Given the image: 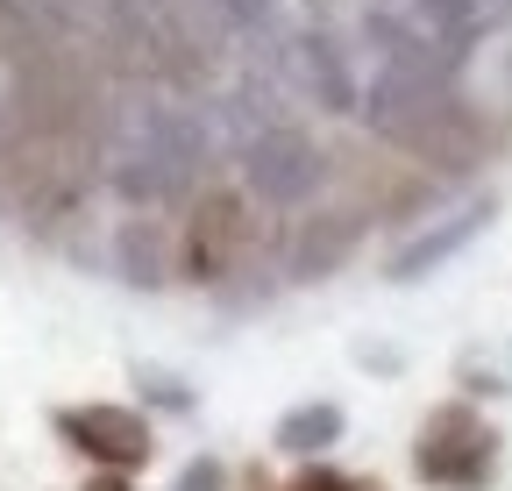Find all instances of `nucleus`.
I'll return each mask as SVG.
<instances>
[{
	"label": "nucleus",
	"mask_w": 512,
	"mask_h": 491,
	"mask_svg": "<svg viewBox=\"0 0 512 491\" xmlns=\"http://www.w3.org/2000/svg\"><path fill=\"white\" fill-rule=\"evenodd\" d=\"M342 406L335 399H306V406H292L278 427H271V442L285 449V456H320V449H335L342 442Z\"/></svg>",
	"instance_id": "obj_10"
},
{
	"label": "nucleus",
	"mask_w": 512,
	"mask_h": 491,
	"mask_svg": "<svg viewBox=\"0 0 512 491\" xmlns=\"http://www.w3.org/2000/svg\"><path fill=\"white\" fill-rule=\"evenodd\" d=\"M214 8H221L235 29H271V22H278V0H214Z\"/></svg>",
	"instance_id": "obj_13"
},
{
	"label": "nucleus",
	"mask_w": 512,
	"mask_h": 491,
	"mask_svg": "<svg viewBox=\"0 0 512 491\" xmlns=\"http://www.w3.org/2000/svg\"><path fill=\"white\" fill-rule=\"evenodd\" d=\"M136 385H143V399L164 406V413H192V406H200V392H192L178 371H164V363H136Z\"/></svg>",
	"instance_id": "obj_11"
},
{
	"label": "nucleus",
	"mask_w": 512,
	"mask_h": 491,
	"mask_svg": "<svg viewBox=\"0 0 512 491\" xmlns=\"http://www.w3.org/2000/svg\"><path fill=\"white\" fill-rule=\"evenodd\" d=\"M363 242V214L356 207H320V214H299L285 228V250H278V278L292 285H320L328 271H342Z\"/></svg>",
	"instance_id": "obj_6"
},
{
	"label": "nucleus",
	"mask_w": 512,
	"mask_h": 491,
	"mask_svg": "<svg viewBox=\"0 0 512 491\" xmlns=\"http://www.w3.org/2000/svg\"><path fill=\"white\" fill-rule=\"evenodd\" d=\"M292 65H299V79L313 86V100L328 107V114H356V107H363V79H356L349 43H342L335 29H306V36L292 43Z\"/></svg>",
	"instance_id": "obj_9"
},
{
	"label": "nucleus",
	"mask_w": 512,
	"mask_h": 491,
	"mask_svg": "<svg viewBox=\"0 0 512 491\" xmlns=\"http://www.w3.org/2000/svg\"><path fill=\"white\" fill-rule=\"evenodd\" d=\"M171 491H228V463H221V456H192Z\"/></svg>",
	"instance_id": "obj_12"
},
{
	"label": "nucleus",
	"mask_w": 512,
	"mask_h": 491,
	"mask_svg": "<svg viewBox=\"0 0 512 491\" xmlns=\"http://www.w3.org/2000/svg\"><path fill=\"white\" fill-rule=\"evenodd\" d=\"M114 271H121V285H136V292H164L178 278V228L164 214H121Z\"/></svg>",
	"instance_id": "obj_8"
},
{
	"label": "nucleus",
	"mask_w": 512,
	"mask_h": 491,
	"mask_svg": "<svg viewBox=\"0 0 512 491\" xmlns=\"http://www.w3.org/2000/svg\"><path fill=\"white\" fill-rule=\"evenodd\" d=\"M214 164V121L207 107L192 100H150L136 107V121H128V136L114 150V193L150 214V207H178L200 193V171Z\"/></svg>",
	"instance_id": "obj_1"
},
{
	"label": "nucleus",
	"mask_w": 512,
	"mask_h": 491,
	"mask_svg": "<svg viewBox=\"0 0 512 491\" xmlns=\"http://www.w3.org/2000/svg\"><path fill=\"white\" fill-rule=\"evenodd\" d=\"M57 435L72 442L79 456H93L100 470L128 477V470H143L157 435H150V420L136 406H121V399H93V406H64L57 413Z\"/></svg>",
	"instance_id": "obj_5"
},
{
	"label": "nucleus",
	"mask_w": 512,
	"mask_h": 491,
	"mask_svg": "<svg viewBox=\"0 0 512 491\" xmlns=\"http://www.w3.org/2000/svg\"><path fill=\"white\" fill-rule=\"evenodd\" d=\"M79 491H128V477H114V470H100V477H86Z\"/></svg>",
	"instance_id": "obj_15"
},
{
	"label": "nucleus",
	"mask_w": 512,
	"mask_h": 491,
	"mask_svg": "<svg viewBox=\"0 0 512 491\" xmlns=\"http://www.w3.org/2000/svg\"><path fill=\"white\" fill-rule=\"evenodd\" d=\"M413 470L441 491H484L491 470H498V435H491V420H477V406L463 399H448L427 413L420 427V442H413Z\"/></svg>",
	"instance_id": "obj_3"
},
{
	"label": "nucleus",
	"mask_w": 512,
	"mask_h": 491,
	"mask_svg": "<svg viewBox=\"0 0 512 491\" xmlns=\"http://www.w3.org/2000/svg\"><path fill=\"white\" fill-rule=\"evenodd\" d=\"M491 214H498V200L491 193H477V200H463L456 214H448V221H434V228H420L413 242H399V250H392V264H384V278H392V285H420V278H434L448 257H463L470 250V242L491 228Z\"/></svg>",
	"instance_id": "obj_7"
},
{
	"label": "nucleus",
	"mask_w": 512,
	"mask_h": 491,
	"mask_svg": "<svg viewBox=\"0 0 512 491\" xmlns=\"http://www.w3.org/2000/svg\"><path fill=\"white\" fill-rule=\"evenodd\" d=\"M235 164H242V186H249V200H264V207H278V214H306L313 200H320V186H328V150H320L306 129H292V121H278V129H264L249 150H235Z\"/></svg>",
	"instance_id": "obj_2"
},
{
	"label": "nucleus",
	"mask_w": 512,
	"mask_h": 491,
	"mask_svg": "<svg viewBox=\"0 0 512 491\" xmlns=\"http://www.w3.org/2000/svg\"><path fill=\"white\" fill-rule=\"evenodd\" d=\"M285 491H363V484H356V477H342V470H320V463H313V470H306V477H292Z\"/></svg>",
	"instance_id": "obj_14"
},
{
	"label": "nucleus",
	"mask_w": 512,
	"mask_h": 491,
	"mask_svg": "<svg viewBox=\"0 0 512 491\" xmlns=\"http://www.w3.org/2000/svg\"><path fill=\"white\" fill-rule=\"evenodd\" d=\"M242 242H249V214L235 193H192L178 214V278L228 285V271L242 264Z\"/></svg>",
	"instance_id": "obj_4"
}]
</instances>
